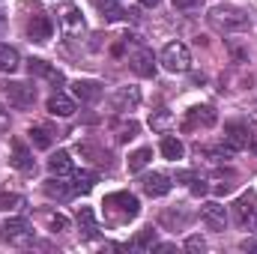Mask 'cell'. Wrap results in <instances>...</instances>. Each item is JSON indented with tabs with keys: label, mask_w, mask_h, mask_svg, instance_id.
Instances as JSON below:
<instances>
[{
	"label": "cell",
	"mask_w": 257,
	"mask_h": 254,
	"mask_svg": "<svg viewBox=\"0 0 257 254\" xmlns=\"http://www.w3.org/2000/svg\"><path fill=\"white\" fill-rule=\"evenodd\" d=\"M0 87H3V96L9 99V105H12V108L27 111V108H33V105H36V87H33V84H27V81H3Z\"/></svg>",
	"instance_id": "cell-1"
},
{
	"label": "cell",
	"mask_w": 257,
	"mask_h": 254,
	"mask_svg": "<svg viewBox=\"0 0 257 254\" xmlns=\"http://www.w3.org/2000/svg\"><path fill=\"white\" fill-rule=\"evenodd\" d=\"M209 21L218 27V30H245L248 27V15L242 12V9H236V6H215L212 12H209Z\"/></svg>",
	"instance_id": "cell-2"
},
{
	"label": "cell",
	"mask_w": 257,
	"mask_h": 254,
	"mask_svg": "<svg viewBox=\"0 0 257 254\" xmlns=\"http://www.w3.org/2000/svg\"><path fill=\"white\" fill-rule=\"evenodd\" d=\"M159 60H162V66H165L168 72H189L192 54H189V48H186L183 42H168Z\"/></svg>",
	"instance_id": "cell-3"
},
{
	"label": "cell",
	"mask_w": 257,
	"mask_h": 254,
	"mask_svg": "<svg viewBox=\"0 0 257 254\" xmlns=\"http://www.w3.org/2000/svg\"><path fill=\"white\" fill-rule=\"evenodd\" d=\"M0 230H3V233H0V236H3V242H9V245L24 248V245H30V242H33V230H30V224H27L24 218H6Z\"/></svg>",
	"instance_id": "cell-4"
},
{
	"label": "cell",
	"mask_w": 257,
	"mask_h": 254,
	"mask_svg": "<svg viewBox=\"0 0 257 254\" xmlns=\"http://www.w3.org/2000/svg\"><path fill=\"white\" fill-rule=\"evenodd\" d=\"M233 209H236V221H239V227L248 230V233H257V194L254 191L239 194V200H236Z\"/></svg>",
	"instance_id": "cell-5"
},
{
	"label": "cell",
	"mask_w": 257,
	"mask_h": 254,
	"mask_svg": "<svg viewBox=\"0 0 257 254\" xmlns=\"http://www.w3.org/2000/svg\"><path fill=\"white\" fill-rule=\"evenodd\" d=\"M102 206H105V209H120V218H135V215H138V209H141L138 197H135V194H128V191L108 194Z\"/></svg>",
	"instance_id": "cell-6"
},
{
	"label": "cell",
	"mask_w": 257,
	"mask_h": 254,
	"mask_svg": "<svg viewBox=\"0 0 257 254\" xmlns=\"http://www.w3.org/2000/svg\"><path fill=\"white\" fill-rule=\"evenodd\" d=\"M200 221L209 230H224L227 227V209L221 203H203L200 206Z\"/></svg>",
	"instance_id": "cell-7"
},
{
	"label": "cell",
	"mask_w": 257,
	"mask_h": 254,
	"mask_svg": "<svg viewBox=\"0 0 257 254\" xmlns=\"http://www.w3.org/2000/svg\"><path fill=\"white\" fill-rule=\"evenodd\" d=\"M51 33H54V24H51V18L48 15H33L30 18V24H27V36H30V42H48L51 39Z\"/></svg>",
	"instance_id": "cell-8"
},
{
	"label": "cell",
	"mask_w": 257,
	"mask_h": 254,
	"mask_svg": "<svg viewBox=\"0 0 257 254\" xmlns=\"http://www.w3.org/2000/svg\"><path fill=\"white\" fill-rule=\"evenodd\" d=\"M224 144L233 147V150H245V147L251 144L248 126H242V123H227V126H224Z\"/></svg>",
	"instance_id": "cell-9"
},
{
	"label": "cell",
	"mask_w": 257,
	"mask_h": 254,
	"mask_svg": "<svg viewBox=\"0 0 257 254\" xmlns=\"http://www.w3.org/2000/svg\"><path fill=\"white\" fill-rule=\"evenodd\" d=\"M141 186H144V191H147L150 197H165V194L171 191V177L153 171V174H147V177L141 180Z\"/></svg>",
	"instance_id": "cell-10"
},
{
	"label": "cell",
	"mask_w": 257,
	"mask_h": 254,
	"mask_svg": "<svg viewBox=\"0 0 257 254\" xmlns=\"http://www.w3.org/2000/svg\"><path fill=\"white\" fill-rule=\"evenodd\" d=\"M128 63H132V69H135L141 78H153V75H156V57H153V51H147V48H138V51L128 57Z\"/></svg>",
	"instance_id": "cell-11"
},
{
	"label": "cell",
	"mask_w": 257,
	"mask_h": 254,
	"mask_svg": "<svg viewBox=\"0 0 257 254\" xmlns=\"http://www.w3.org/2000/svg\"><path fill=\"white\" fill-rule=\"evenodd\" d=\"M215 120H218V114H215V108H209V105H200V108H192L189 111V120L183 123V129H194V126H215Z\"/></svg>",
	"instance_id": "cell-12"
},
{
	"label": "cell",
	"mask_w": 257,
	"mask_h": 254,
	"mask_svg": "<svg viewBox=\"0 0 257 254\" xmlns=\"http://www.w3.org/2000/svg\"><path fill=\"white\" fill-rule=\"evenodd\" d=\"M27 72H30V75H36V78H48L54 87H60V84H63V72H60V69H54V66H48L45 60H36V57H33V60H27Z\"/></svg>",
	"instance_id": "cell-13"
},
{
	"label": "cell",
	"mask_w": 257,
	"mask_h": 254,
	"mask_svg": "<svg viewBox=\"0 0 257 254\" xmlns=\"http://www.w3.org/2000/svg\"><path fill=\"white\" fill-rule=\"evenodd\" d=\"M45 108H48V114H54V117H72V114H75V102H72L66 93H60V90L48 96Z\"/></svg>",
	"instance_id": "cell-14"
},
{
	"label": "cell",
	"mask_w": 257,
	"mask_h": 254,
	"mask_svg": "<svg viewBox=\"0 0 257 254\" xmlns=\"http://www.w3.org/2000/svg\"><path fill=\"white\" fill-rule=\"evenodd\" d=\"M72 93L81 99V102H99L102 99V84H96V81H75L72 84Z\"/></svg>",
	"instance_id": "cell-15"
},
{
	"label": "cell",
	"mask_w": 257,
	"mask_h": 254,
	"mask_svg": "<svg viewBox=\"0 0 257 254\" xmlns=\"http://www.w3.org/2000/svg\"><path fill=\"white\" fill-rule=\"evenodd\" d=\"M141 102V93H138V87H123V90H117V96H114V111H132L135 105Z\"/></svg>",
	"instance_id": "cell-16"
},
{
	"label": "cell",
	"mask_w": 257,
	"mask_h": 254,
	"mask_svg": "<svg viewBox=\"0 0 257 254\" xmlns=\"http://www.w3.org/2000/svg\"><path fill=\"white\" fill-rule=\"evenodd\" d=\"M48 171H51L54 177H69V174H75V168H72V156H69L66 150H57V153L48 159Z\"/></svg>",
	"instance_id": "cell-17"
},
{
	"label": "cell",
	"mask_w": 257,
	"mask_h": 254,
	"mask_svg": "<svg viewBox=\"0 0 257 254\" xmlns=\"http://www.w3.org/2000/svg\"><path fill=\"white\" fill-rule=\"evenodd\" d=\"M78 227L87 239H96L99 236V224H96V215L90 206H78Z\"/></svg>",
	"instance_id": "cell-18"
},
{
	"label": "cell",
	"mask_w": 257,
	"mask_h": 254,
	"mask_svg": "<svg viewBox=\"0 0 257 254\" xmlns=\"http://www.w3.org/2000/svg\"><path fill=\"white\" fill-rule=\"evenodd\" d=\"M12 165H15L18 171H33V168H36L33 153H30L21 141H15V144H12Z\"/></svg>",
	"instance_id": "cell-19"
},
{
	"label": "cell",
	"mask_w": 257,
	"mask_h": 254,
	"mask_svg": "<svg viewBox=\"0 0 257 254\" xmlns=\"http://www.w3.org/2000/svg\"><path fill=\"white\" fill-rule=\"evenodd\" d=\"M96 186V174L93 171H78V174H72V191L75 194H87V191H93Z\"/></svg>",
	"instance_id": "cell-20"
},
{
	"label": "cell",
	"mask_w": 257,
	"mask_h": 254,
	"mask_svg": "<svg viewBox=\"0 0 257 254\" xmlns=\"http://www.w3.org/2000/svg\"><path fill=\"white\" fill-rule=\"evenodd\" d=\"M45 194L48 197H57V200H69L75 191H72V183H63V177H57V180H48L45 183Z\"/></svg>",
	"instance_id": "cell-21"
},
{
	"label": "cell",
	"mask_w": 257,
	"mask_h": 254,
	"mask_svg": "<svg viewBox=\"0 0 257 254\" xmlns=\"http://www.w3.org/2000/svg\"><path fill=\"white\" fill-rule=\"evenodd\" d=\"M21 66V54L12 45H0V72H15Z\"/></svg>",
	"instance_id": "cell-22"
},
{
	"label": "cell",
	"mask_w": 257,
	"mask_h": 254,
	"mask_svg": "<svg viewBox=\"0 0 257 254\" xmlns=\"http://www.w3.org/2000/svg\"><path fill=\"white\" fill-rule=\"evenodd\" d=\"M183 153H186V147H183V141L180 138H165L162 141V156L165 159H171V162H177V159H183Z\"/></svg>",
	"instance_id": "cell-23"
},
{
	"label": "cell",
	"mask_w": 257,
	"mask_h": 254,
	"mask_svg": "<svg viewBox=\"0 0 257 254\" xmlns=\"http://www.w3.org/2000/svg\"><path fill=\"white\" fill-rule=\"evenodd\" d=\"M150 159H153V150H150V147H141V150H135V153L128 156V171H132V174L144 171V168L150 165Z\"/></svg>",
	"instance_id": "cell-24"
},
{
	"label": "cell",
	"mask_w": 257,
	"mask_h": 254,
	"mask_svg": "<svg viewBox=\"0 0 257 254\" xmlns=\"http://www.w3.org/2000/svg\"><path fill=\"white\" fill-rule=\"evenodd\" d=\"M150 126L156 129V132H168V129L174 126V114L168 108H159V111L150 114Z\"/></svg>",
	"instance_id": "cell-25"
},
{
	"label": "cell",
	"mask_w": 257,
	"mask_h": 254,
	"mask_svg": "<svg viewBox=\"0 0 257 254\" xmlns=\"http://www.w3.org/2000/svg\"><path fill=\"white\" fill-rule=\"evenodd\" d=\"M132 248H138V251H150V248H156V230H153V227H144V230L132 239Z\"/></svg>",
	"instance_id": "cell-26"
},
{
	"label": "cell",
	"mask_w": 257,
	"mask_h": 254,
	"mask_svg": "<svg viewBox=\"0 0 257 254\" xmlns=\"http://www.w3.org/2000/svg\"><path fill=\"white\" fill-rule=\"evenodd\" d=\"M27 135H30V144H33V147H39V150H48V147H51V141H54V138H51V132H48L45 126H33Z\"/></svg>",
	"instance_id": "cell-27"
},
{
	"label": "cell",
	"mask_w": 257,
	"mask_h": 254,
	"mask_svg": "<svg viewBox=\"0 0 257 254\" xmlns=\"http://www.w3.org/2000/svg\"><path fill=\"white\" fill-rule=\"evenodd\" d=\"M96 3H99V9L105 12V18H108V21H120V18H126V15H128V12L120 9V6H114V0H96Z\"/></svg>",
	"instance_id": "cell-28"
},
{
	"label": "cell",
	"mask_w": 257,
	"mask_h": 254,
	"mask_svg": "<svg viewBox=\"0 0 257 254\" xmlns=\"http://www.w3.org/2000/svg\"><path fill=\"white\" fill-rule=\"evenodd\" d=\"M0 206H3V209H21V206H24V197L3 191V194H0Z\"/></svg>",
	"instance_id": "cell-29"
},
{
	"label": "cell",
	"mask_w": 257,
	"mask_h": 254,
	"mask_svg": "<svg viewBox=\"0 0 257 254\" xmlns=\"http://www.w3.org/2000/svg\"><path fill=\"white\" fill-rule=\"evenodd\" d=\"M138 135V123L135 120H128V123H120L117 126V141H132Z\"/></svg>",
	"instance_id": "cell-30"
},
{
	"label": "cell",
	"mask_w": 257,
	"mask_h": 254,
	"mask_svg": "<svg viewBox=\"0 0 257 254\" xmlns=\"http://www.w3.org/2000/svg\"><path fill=\"white\" fill-rule=\"evenodd\" d=\"M186 248H189V251H206V242H203V239H200V236H189V239H186Z\"/></svg>",
	"instance_id": "cell-31"
},
{
	"label": "cell",
	"mask_w": 257,
	"mask_h": 254,
	"mask_svg": "<svg viewBox=\"0 0 257 254\" xmlns=\"http://www.w3.org/2000/svg\"><path fill=\"white\" fill-rule=\"evenodd\" d=\"M51 230H69V218L66 215H51Z\"/></svg>",
	"instance_id": "cell-32"
},
{
	"label": "cell",
	"mask_w": 257,
	"mask_h": 254,
	"mask_svg": "<svg viewBox=\"0 0 257 254\" xmlns=\"http://www.w3.org/2000/svg\"><path fill=\"white\" fill-rule=\"evenodd\" d=\"M206 191H209V186H206L203 180H197V177H194V180H192V194H206Z\"/></svg>",
	"instance_id": "cell-33"
},
{
	"label": "cell",
	"mask_w": 257,
	"mask_h": 254,
	"mask_svg": "<svg viewBox=\"0 0 257 254\" xmlns=\"http://www.w3.org/2000/svg\"><path fill=\"white\" fill-rule=\"evenodd\" d=\"M177 9H192V6H197V0H171Z\"/></svg>",
	"instance_id": "cell-34"
},
{
	"label": "cell",
	"mask_w": 257,
	"mask_h": 254,
	"mask_svg": "<svg viewBox=\"0 0 257 254\" xmlns=\"http://www.w3.org/2000/svg\"><path fill=\"white\" fill-rule=\"evenodd\" d=\"M9 129V114L3 111V105H0V132H6Z\"/></svg>",
	"instance_id": "cell-35"
},
{
	"label": "cell",
	"mask_w": 257,
	"mask_h": 254,
	"mask_svg": "<svg viewBox=\"0 0 257 254\" xmlns=\"http://www.w3.org/2000/svg\"><path fill=\"white\" fill-rule=\"evenodd\" d=\"M177 180H180V183H192L194 174H192V171H180V174H177Z\"/></svg>",
	"instance_id": "cell-36"
},
{
	"label": "cell",
	"mask_w": 257,
	"mask_h": 254,
	"mask_svg": "<svg viewBox=\"0 0 257 254\" xmlns=\"http://www.w3.org/2000/svg\"><path fill=\"white\" fill-rule=\"evenodd\" d=\"M138 3H141V6H159L162 0H138Z\"/></svg>",
	"instance_id": "cell-37"
},
{
	"label": "cell",
	"mask_w": 257,
	"mask_h": 254,
	"mask_svg": "<svg viewBox=\"0 0 257 254\" xmlns=\"http://www.w3.org/2000/svg\"><path fill=\"white\" fill-rule=\"evenodd\" d=\"M3 33H6V15L0 12V36H3Z\"/></svg>",
	"instance_id": "cell-38"
},
{
	"label": "cell",
	"mask_w": 257,
	"mask_h": 254,
	"mask_svg": "<svg viewBox=\"0 0 257 254\" xmlns=\"http://www.w3.org/2000/svg\"><path fill=\"white\" fill-rule=\"evenodd\" d=\"M248 147H251V150H254V153H257V141H251V144H248Z\"/></svg>",
	"instance_id": "cell-39"
},
{
	"label": "cell",
	"mask_w": 257,
	"mask_h": 254,
	"mask_svg": "<svg viewBox=\"0 0 257 254\" xmlns=\"http://www.w3.org/2000/svg\"><path fill=\"white\" fill-rule=\"evenodd\" d=\"M251 117H254V120H257V105H254V111H251Z\"/></svg>",
	"instance_id": "cell-40"
}]
</instances>
